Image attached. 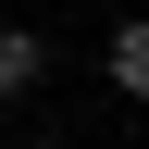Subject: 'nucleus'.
Listing matches in <instances>:
<instances>
[{
  "mask_svg": "<svg viewBox=\"0 0 149 149\" xmlns=\"http://www.w3.org/2000/svg\"><path fill=\"white\" fill-rule=\"evenodd\" d=\"M37 74H50V37L37 25H0V100H25Z\"/></svg>",
  "mask_w": 149,
  "mask_h": 149,
  "instance_id": "1",
  "label": "nucleus"
},
{
  "mask_svg": "<svg viewBox=\"0 0 149 149\" xmlns=\"http://www.w3.org/2000/svg\"><path fill=\"white\" fill-rule=\"evenodd\" d=\"M112 87H124V100H149V13H124V25H112Z\"/></svg>",
  "mask_w": 149,
  "mask_h": 149,
  "instance_id": "2",
  "label": "nucleus"
},
{
  "mask_svg": "<svg viewBox=\"0 0 149 149\" xmlns=\"http://www.w3.org/2000/svg\"><path fill=\"white\" fill-rule=\"evenodd\" d=\"M37 149H74V137H37Z\"/></svg>",
  "mask_w": 149,
  "mask_h": 149,
  "instance_id": "3",
  "label": "nucleus"
}]
</instances>
